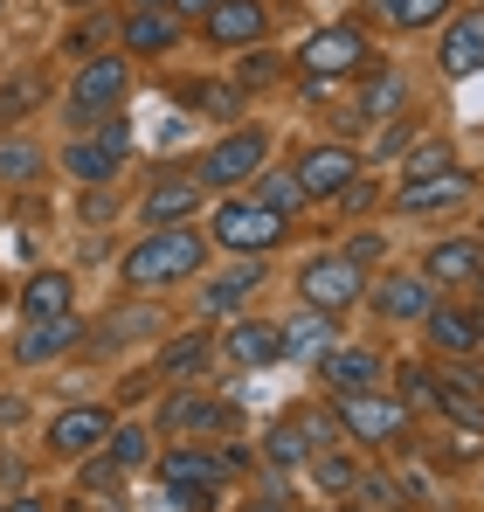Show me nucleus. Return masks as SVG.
Instances as JSON below:
<instances>
[{"label": "nucleus", "instance_id": "nucleus-46", "mask_svg": "<svg viewBox=\"0 0 484 512\" xmlns=\"http://www.w3.org/2000/svg\"><path fill=\"white\" fill-rule=\"evenodd\" d=\"M153 333H166L160 312H118L111 319V340H153Z\"/></svg>", "mask_w": 484, "mask_h": 512}, {"label": "nucleus", "instance_id": "nucleus-20", "mask_svg": "<svg viewBox=\"0 0 484 512\" xmlns=\"http://www.w3.org/2000/svg\"><path fill=\"white\" fill-rule=\"evenodd\" d=\"M180 42H187V21L166 7H132L118 21V56H173Z\"/></svg>", "mask_w": 484, "mask_h": 512}, {"label": "nucleus", "instance_id": "nucleus-50", "mask_svg": "<svg viewBox=\"0 0 484 512\" xmlns=\"http://www.w3.org/2000/svg\"><path fill=\"white\" fill-rule=\"evenodd\" d=\"M332 512H374V506H360V499H332Z\"/></svg>", "mask_w": 484, "mask_h": 512}, {"label": "nucleus", "instance_id": "nucleus-49", "mask_svg": "<svg viewBox=\"0 0 484 512\" xmlns=\"http://www.w3.org/2000/svg\"><path fill=\"white\" fill-rule=\"evenodd\" d=\"M7 512H49V506H42V499L28 492V499H14V506H7Z\"/></svg>", "mask_w": 484, "mask_h": 512}, {"label": "nucleus", "instance_id": "nucleus-31", "mask_svg": "<svg viewBox=\"0 0 484 512\" xmlns=\"http://www.w3.org/2000/svg\"><path fill=\"white\" fill-rule=\"evenodd\" d=\"M305 478H312V492H325V499H346V492H353V478H360V457H353V443H332V450H312Z\"/></svg>", "mask_w": 484, "mask_h": 512}, {"label": "nucleus", "instance_id": "nucleus-25", "mask_svg": "<svg viewBox=\"0 0 484 512\" xmlns=\"http://www.w3.org/2000/svg\"><path fill=\"white\" fill-rule=\"evenodd\" d=\"M77 346H83L77 312H63V319H21L14 360H21V367H49V360H63V353H77Z\"/></svg>", "mask_w": 484, "mask_h": 512}, {"label": "nucleus", "instance_id": "nucleus-24", "mask_svg": "<svg viewBox=\"0 0 484 512\" xmlns=\"http://www.w3.org/2000/svg\"><path fill=\"white\" fill-rule=\"evenodd\" d=\"M201 35H208V49H256L270 35V7L263 0H215Z\"/></svg>", "mask_w": 484, "mask_h": 512}, {"label": "nucleus", "instance_id": "nucleus-27", "mask_svg": "<svg viewBox=\"0 0 484 512\" xmlns=\"http://www.w3.org/2000/svg\"><path fill=\"white\" fill-rule=\"evenodd\" d=\"M222 360L242 367V374L277 367V360H284V333H277V319H236V326L222 333Z\"/></svg>", "mask_w": 484, "mask_h": 512}, {"label": "nucleus", "instance_id": "nucleus-44", "mask_svg": "<svg viewBox=\"0 0 484 512\" xmlns=\"http://www.w3.org/2000/svg\"><path fill=\"white\" fill-rule=\"evenodd\" d=\"M346 263H353V270H360V277H367V270H374V263H381V256H388V243H381V236H374V229H360V236H346Z\"/></svg>", "mask_w": 484, "mask_h": 512}, {"label": "nucleus", "instance_id": "nucleus-19", "mask_svg": "<svg viewBox=\"0 0 484 512\" xmlns=\"http://www.w3.org/2000/svg\"><path fill=\"white\" fill-rule=\"evenodd\" d=\"M415 270L436 291H464V284H478V270H484V236H436Z\"/></svg>", "mask_w": 484, "mask_h": 512}, {"label": "nucleus", "instance_id": "nucleus-52", "mask_svg": "<svg viewBox=\"0 0 484 512\" xmlns=\"http://www.w3.org/2000/svg\"><path fill=\"white\" fill-rule=\"evenodd\" d=\"M249 512H284V506H277V499H263V506H249Z\"/></svg>", "mask_w": 484, "mask_h": 512}, {"label": "nucleus", "instance_id": "nucleus-40", "mask_svg": "<svg viewBox=\"0 0 484 512\" xmlns=\"http://www.w3.org/2000/svg\"><path fill=\"white\" fill-rule=\"evenodd\" d=\"M332 201H339V215H374V208H381V187H374V173L360 167L339 194H332Z\"/></svg>", "mask_w": 484, "mask_h": 512}, {"label": "nucleus", "instance_id": "nucleus-7", "mask_svg": "<svg viewBox=\"0 0 484 512\" xmlns=\"http://www.w3.org/2000/svg\"><path fill=\"white\" fill-rule=\"evenodd\" d=\"M125 167H132V125H125V111L97 118L90 132H77V139L63 146V173H70L77 187H111Z\"/></svg>", "mask_w": 484, "mask_h": 512}, {"label": "nucleus", "instance_id": "nucleus-34", "mask_svg": "<svg viewBox=\"0 0 484 512\" xmlns=\"http://www.w3.org/2000/svg\"><path fill=\"white\" fill-rule=\"evenodd\" d=\"M381 7V21L395 28V35H422V28H443L450 14H457V0H374Z\"/></svg>", "mask_w": 484, "mask_h": 512}, {"label": "nucleus", "instance_id": "nucleus-48", "mask_svg": "<svg viewBox=\"0 0 484 512\" xmlns=\"http://www.w3.org/2000/svg\"><path fill=\"white\" fill-rule=\"evenodd\" d=\"M166 14H180L187 28H201V21L215 14V0H166Z\"/></svg>", "mask_w": 484, "mask_h": 512}, {"label": "nucleus", "instance_id": "nucleus-37", "mask_svg": "<svg viewBox=\"0 0 484 512\" xmlns=\"http://www.w3.org/2000/svg\"><path fill=\"white\" fill-rule=\"evenodd\" d=\"M180 97H187L194 111H208V118H222V125H236L242 111H249V90H242V84H187Z\"/></svg>", "mask_w": 484, "mask_h": 512}, {"label": "nucleus", "instance_id": "nucleus-55", "mask_svg": "<svg viewBox=\"0 0 484 512\" xmlns=\"http://www.w3.org/2000/svg\"><path fill=\"white\" fill-rule=\"evenodd\" d=\"M471 7H484V0H471Z\"/></svg>", "mask_w": 484, "mask_h": 512}, {"label": "nucleus", "instance_id": "nucleus-14", "mask_svg": "<svg viewBox=\"0 0 484 512\" xmlns=\"http://www.w3.org/2000/svg\"><path fill=\"white\" fill-rule=\"evenodd\" d=\"M429 374H436V416H450L457 429L484 436V367L478 360H443Z\"/></svg>", "mask_w": 484, "mask_h": 512}, {"label": "nucleus", "instance_id": "nucleus-11", "mask_svg": "<svg viewBox=\"0 0 484 512\" xmlns=\"http://www.w3.org/2000/svg\"><path fill=\"white\" fill-rule=\"evenodd\" d=\"M360 167H367V153H353V139H319V146H305V153L291 160L298 187H305V201H332Z\"/></svg>", "mask_w": 484, "mask_h": 512}, {"label": "nucleus", "instance_id": "nucleus-1", "mask_svg": "<svg viewBox=\"0 0 484 512\" xmlns=\"http://www.w3.org/2000/svg\"><path fill=\"white\" fill-rule=\"evenodd\" d=\"M208 229H194V222H180V229H146L125 263H118V277H125V291H173V284H187V277H201V263H208Z\"/></svg>", "mask_w": 484, "mask_h": 512}, {"label": "nucleus", "instance_id": "nucleus-30", "mask_svg": "<svg viewBox=\"0 0 484 512\" xmlns=\"http://www.w3.org/2000/svg\"><path fill=\"white\" fill-rule=\"evenodd\" d=\"M77 312V277L70 270H35L21 284V319H63Z\"/></svg>", "mask_w": 484, "mask_h": 512}, {"label": "nucleus", "instance_id": "nucleus-6", "mask_svg": "<svg viewBox=\"0 0 484 512\" xmlns=\"http://www.w3.org/2000/svg\"><path fill=\"white\" fill-rule=\"evenodd\" d=\"M263 167H270V132H263V125H229V132L194 160V180H201L208 194H242Z\"/></svg>", "mask_w": 484, "mask_h": 512}, {"label": "nucleus", "instance_id": "nucleus-33", "mask_svg": "<svg viewBox=\"0 0 484 512\" xmlns=\"http://www.w3.org/2000/svg\"><path fill=\"white\" fill-rule=\"evenodd\" d=\"M346 499H360V506H374V512H415V499H408L402 478H395V464H360V478H353Z\"/></svg>", "mask_w": 484, "mask_h": 512}, {"label": "nucleus", "instance_id": "nucleus-17", "mask_svg": "<svg viewBox=\"0 0 484 512\" xmlns=\"http://www.w3.org/2000/svg\"><path fill=\"white\" fill-rule=\"evenodd\" d=\"M201 201H208V187H201L194 173H153V187H146V201H139V222H146V229H180V222L201 215Z\"/></svg>", "mask_w": 484, "mask_h": 512}, {"label": "nucleus", "instance_id": "nucleus-5", "mask_svg": "<svg viewBox=\"0 0 484 512\" xmlns=\"http://www.w3.org/2000/svg\"><path fill=\"white\" fill-rule=\"evenodd\" d=\"M132 97V56H83L77 77H70V90H63V118L77 125V132H90L97 118H111L118 104Z\"/></svg>", "mask_w": 484, "mask_h": 512}, {"label": "nucleus", "instance_id": "nucleus-23", "mask_svg": "<svg viewBox=\"0 0 484 512\" xmlns=\"http://www.w3.org/2000/svg\"><path fill=\"white\" fill-rule=\"evenodd\" d=\"M422 340L436 346L443 360H478V312L457 305V298H436L422 312Z\"/></svg>", "mask_w": 484, "mask_h": 512}, {"label": "nucleus", "instance_id": "nucleus-22", "mask_svg": "<svg viewBox=\"0 0 484 512\" xmlns=\"http://www.w3.org/2000/svg\"><path fill=\"white\" fill-rule=\"evenodd\" d=\"M408 111V70L395 63H367L360 70V104L346 111L353 125H388V118H402Z\"/></svg>", "mask_w": 484, "mask_h": 512}, {"label": "nucleus", "instance_id": "nucleus-15", "mask_svg": "<svg viewBox=\"0 0 484 512\" xmlns=\"http://www.w3.org/2000/svg\"><path fill=\"white\" fill-rule=\"evenodd\" d=\"M471 194H478V173L443 167V173H429V180H402L395 187V215H457Z\"/></svg>", "mask_w": 484, "mask_h": 512}, {"label": "nucleus", "instance_id": "nucleus-39", "mask_svg": "<svg viewBox=\"0 0 484 512\" xmlns=\"http://www.w3.org/2000/svg\"><path fill=\"white\" fill-rule=\"evenodd\" d=\"M443 167H457V146L450 139H415L402 153V180H429V173H443Z\"/></svg>", "mask_w": 484, "mask_h": 512}, {"label": "nucleus", "instance_id": "nucleus-29", "mask_svg": "<svg viewBox=\"0 0 484 512\" xmlns=\"http://www.w3.org/2000/svg\"><path fill=\"white\" fill-rule=\"evenodd\" d=\"M263 277H270V256H242V263H229L222 277H208V284H201V312H208V319L236 312V305L256 291V284H263Z\"/></svg>", "mask_w": 484, "mask_h": 512}, {"label": "nucleus", "instance_id": "nucleus-51", "mask_svg": "<svg viewBox=\"0 0 484 512\" xmlns=\"http://www.w3.org/2000/svg\"><path fill=\"white\" fill-rule=\"evenodd\" d=\"M63 7H70V14H83V7H97V0H63Z\"/></svg>", "mask_w": 484, "mask_h": 512}, {"label": "nucleus", "instance_id": "nucleus-8", "mask_svg": "<svg viewBox=\"0 0 484 512\" xmlns=\"http://www.w3.org/2000/svg\"><path fill=\"white\" fill-rule=\"evenodd\" d=\"M367 63H374V42H367V28H360V21H332V28H312V35L298 42L305 90L339 84V77H360Z\"/></svg>", "mask_w": 484, "mask_h": 512}, {"label": "nucleus", "instance_id": "nucleus-4", "mask_svg": "<svg viewBox=\"0 0 484 512\" xmlns=\"http://www.w3.org/2000/svg\"><path fill=\"white\" fill-rule=\"evenodd\" d=\"M325 402H332V416H339V429H346V443H360V450H408V429H415V416H408L388 388L325 395Z\"/></svg>", "mask_w": 484, "mask_h": 512}, {"label": "nucleus", "instance_id": "nucleus-41", "mask_svg": "<svg viewBox=\"0 0 484 512\" xmlns=\"http://www.w3.org/2000/svg\"><path fill=\"white\" fill-rule=\"evenodd\" d=\"M77 485H83V492H118V485H125V471H118L104 450H90V457H77Z\"/></svg>", "mask_w": 484, "mask_h": 512}, {"label": "nucleus", "instance_id": "nucleus-53", "mask_svg": "<svg viewBox=\"0 0 484 512\" xmlns=\"http://www.w3.org/2000/svg\"><path fill=\"white\" fill-rule=\"evenodd\" d=\"M132 7H166V0H132Z\"/></svg>", "mask_w": 484, "mask_h": 512}, {"label": "nucleus", "instance_id": "nucleus-42", "mask_svg": "<svg viewBox=\"0 0 484 512\" xmlns=\"http://www.w3.org/2000/svg\"><path fill=\"white\" fill-rule=\"evenodd\" d=\"M35 104H42V84H35V77H14V84L0 90V125H21Z\"/></svg>", "mask_w": 484, "mask_h": 512}, {"label": "nucleus", "instance_id": "nucleus-54", "mask_svg": "<svg viewBox=\"0 0 484 512\" xmlns=\"http://www.w3.org/2000/svg\"><path fill=\"white\" fill-rule=\"evenodd\" d=\"M478 298H484V270H478Z\"/></svg>", "mask_w": 484, "mask_h": 512}, {"label": "nucleus", "instance_id": "nucleus-13", "mask_svg": "<svg viewBox=\"0 0 484 512\" xmlns=\"http://www.w3.org/2000/svg\"><path fill=\"white\" fill-rule=\"evenodd\" d=\"M319 388L325 395H360V388H388V353L367 340H339L319 360Z\"/></svg>", "mask_w": 484, "mask_h": 512}, {"label": "nucleus", "instance_id": "nucleus-21", "mask_svg": "<svg viewBox=\"0 0 484 512\" xmlns=\"http://www.w3.org/2000/svg\"><path fill=\"white\" fill-rule=\"evenodd\" d=\"M367 298H374V312H381V319H395V326H422V312H429L443 291H436L422 270H388V277H374V291H367Z\"/></svg>", "mask_w": 484, "mask_h": 512}, {"label": "nucleus", "instance_id": "nucleus-18", "mask_svg": "<svg viewBox=\"0 0 484 512\" xmlns=\"http://www.w3.org/2000/svg\"><path fill=\"white\" fill-rule=\"evenodd\" d=\"M312 450H319V443H312L305 409L270 416V429L256 436V464H263V471H284V478H291V471H305V464H312Z\"/></svg>", "mask_w": 484, "mask_h": 512}, {"label": "nucleus", "instance_id": "nucleus-3", "mask_svg": "<svg viewBox=\"0 0 484 512\" xmlns=\"http://www.w3.org/2000/svg\"><path fill=\"white\" fill-rule=\"evenodd\" d=\"M153 464H160V485H166V499H173V506H215V499H222V485L236 478V471H229V457H222V443H201V436L160 450Z\"/></svg>", "mask_w": 484, "mask_h": 512}, {"label": "nucleus", "instance_id": "nucleus-16", "mask_svg": "<svg viewBox=\"0 0 484 512\" xmlns=\"http://www.w3.org/2000/svg\"><path fill=\"white\" fill-rule=\"evenodd\" d=\"M111 423H118V416H111L104 402H77V409H56V416H49V436H42V443H49V457H70V464H77L90 450H104Z\"/></svg>", "mask_w": 484, "mask_h": 512}, {"label": "nucleus", "instance_id": "nucleus-47", "mask_svg": "<svg viewBox=\"0 0 484 512\" xmlns=\"http://www.w3.org/2000/svg\"><path fill=\"white\" fill-rule=\"evenodd\" d=\"M236 84H242V90H263V84H277V56L249 49V56H242V70H236Z\"/></svg>", "mask_w": 484, "mask_h": 512}, {"label": "nucleus", "instance_id": "nucleus-12", "mask_svg": "<svg viewBox=\"0 0 484 512\" xmlns=\"http://www.w3.org/2000/svg\"><path fill=\"white\" fill-rule=\"evenodd\" d=\"M166 436H229L236 429V402L215 388H173V402L160 409Z\"/></svg>", "mask_w": 484, "mask_h": 512}, {"label": "nucleus", "instance_id": "nucleus-10", "mask_svg": "<svg viewBox=\"0 0 484 512\" xmlns=\"http://www.w3.org/2000/svg\"><path fill=\"white\" fill-rule=\"evenodd\" d=\"M484 70V7H457L436 35V77L443 84H471Z\"/></svg>", "mask_w": 484, "mask_h": 512}, {"label": "nucleus", "instance_id": "nucleus-45", "mask_svg": "<svg viewBox=\"0 0 484 512\" xmlns=\"http://www.w3.org/2000/svg\"><path fill=\"white\" fill-rule=\"evenodd\" d=\"M118 215V201H111V187H83L77 194V222H90V229H104Z\"/></svg>", "mask_w": 484, "mask_h": 512}, {"label": "nucleus", "instance_id": "nucleus-32", "mask_svg": "<svg viewBox=\"0 0 484 512\" xmlns=\"http://www.w3.org/2000/svg\"><path fill=\"white\" fill-rule=\"evenodd\" d=\"M42 173H49L42 139H28V132H7L0 139V187H35Z\"/></svg>", "mask_w": 484, "mask_h": 512}, {"label": "nucleus", "instance_id": "nucleus-9", "mask_svg": "<svg viewBox=\"0 0 484 512\" xmlns=\"http://www.w3.org/2000/svg\"><path fill=\"white\" fill-rule=\"evenodd\" d=\"M360 298H367V277L339 250L298 263V305H312V312H346V305H360Z\"/></svg>", "mask_w": 484, "mask_h": 512}, {"label": "nucleus", "instance_id": "nucleus-56", "mask_svg": "<svg viewBox=\"0 0 484 512\" xmlns=\"http://www.w3.org/2000/svg\"><path fill=\"white\" fill-rule=\"evenodd\" d=\"M0 512H7V506H0Z\"/></svg>", "mask_w": 484, "mask_h": 512}, {"label": "nucleus", "instance_id": "nucleus-38", "mask_svg": "<svg viewBox=\"0 0 484 512\" xmlns=\"http://www.w3.org/2000/svg\"><path fill=\"white\" fill-rule=\"evenodd\" d=\"M388 381H395V402H402L408 416H415V409H436V374H429L422 360H402V367H388Z\"/></svg>", "mask_w": 484, "mask_h": 512}, {"label": "nucleus", "instance_id": "nucleus-36", "mask_svg": "<svg viewBox=\"0 0 484 512\" xmlns=\"http://www.w3.org/2000/svg\"><path fill=\"white\" fill-rule=\"evenodd\" d=\"M104 457H111V464L132 478V471H146L160 450H153V429H146V423H111V436H104Z\"/></svg>", "mask_w": 484, "mask_h": 512}, {"label": "nucleus", "instance_id": "nucleus-43", "mask_svg": "<svg viewBox=\"0 0 484 512\" xmlns=\"http://www.w3.org/2000/svg\"><path fill=\"white\" fill-rule=\"evenodd\" d=\"M408 146H415V118H402V125H388V132H381V139L367 146V167H374V160H402Z\"/></svg>", "mask_w": 484, "mask_h": 512}, {"label": "nucleus", "instance_id": "nucleus-35", "mask_svg": "<svg viewBox=\"0 0 484 512\" xmlns=\"http://www.w3.org/2000/svg\"><path fill=\"white\" fill-rule=\"evenodd\" d=\"M249 194H256L263 208H277L284 222L312 208V201H305V187H298V173H291V167H263V173H256V180H249Z\"/></svg>", "mask_w": 484, "mask_h": 512}, {"label": "nucleus", "instance_id": "nucleus-26", "mask_svg": "<svg viewBox=\"0 0 484 512\" xmlns=\"http://www.w3.org/2000/svg\"><path fill=\"white\" fill-rule=\"evenodd\" d=\"M277 333H284V360L319 367L325 353L339 346V312H312V305H298L291 319H277Z\"/></svg>", "mask_w": 484, "mask_h": 512}, {"label": "nucleus", "instance_id": "nucleus-2", "mask_svg": "<svg viewBox=\"0 0 484 512\" xmlns=\"http://www.w3.org/2000/svg\"><path fill=\"white\" fill-rule=\"evenodd\" d=\"M291 236V222L277 208H263L249 187L242 194H215V215H208V243L229 256H270L277 243Z\"/></svg>", "mask_w": 484, "mask_h": 512}, {"label": "nucleus", "instance_id": "nucleus-28", "mask_svg": "<svg viewBox=\"0 0 484 512\" xmlns=\"http://www.w3.org/2000/svg\"><path fill=\"white\" fill-rule=\"evenodd\" d=\"M215 353H222V333L194 326V333H180V340H166L160 353H153V381H201Z\"/></svg>", "mask_w": 484, "mask_h": 512}]
</instances>
